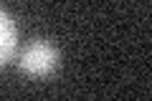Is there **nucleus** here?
Returning <instances> with one entry per match:
<instances>
[{"label":"nucleus","instance_id":"f257e3e1","mask_svg":"<svg viewBox=\"0 0 152 101\" xmlns=\"http://www.w3.org/2000/svg\"><path fill=\"white\" fill-rule=\"evenodd\" d=\"M61 61V53L53 43L43 41V38H36L31 41L18 56V68L26 76H33V78H43V76H51L56 71Z\"/></svg>","mask_w":152,"mask_h":101},{"label":"nucleus","instance_id":"f03ea898","mask_svg":"<svg viewBox=\"0 0 152 101\" xmlns=\"http://www.w3.org/2000/svg\"><path fill=\"white\" fill-rule=\"evenodd\" d=\"M15 51H18V28L13 18L0 8V66L13 61Z\"/></svg>","mask_w":152,"mask_h":101}]
</instances>
